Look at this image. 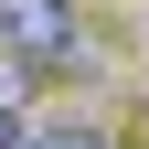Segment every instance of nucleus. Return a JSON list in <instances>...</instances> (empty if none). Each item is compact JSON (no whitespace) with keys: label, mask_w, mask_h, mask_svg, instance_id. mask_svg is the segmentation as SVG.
<instances>
[{"label":"nucleus","mask_w":149,"mask_h":149,"mask_svg":"<svg viewBox=\"0 0 149 149\" xmlns=\"http://www.w3.org/2000/svg\"><path fill=\"white\" fill-rule=\"evenodd\" d=\"M0 43L32 74H96V32L74 22V0H0Z\"/></svg>","instance_id":"nucleus-1"},{"label":"nucleus","mask_w":149,"mask_h":149,"mask_svg":"<svg viewBox=\"0 0 149 149\" xmlns=\"http://www.w3.org/2000/svg\"><path fill=\"white\" fill-rule=\"evenodd\" d=\"M32 149H117L96 117H53V128H32Z\"/></svg>","instance_id":"nucleus-2"},{"label":"nucleus","mask_w":149,"mask_h":149,"mask_svg":"<svg viewBox=\"0 0 149 149\" xmlns=\"http://www.w3.org/2000/svg\"><path fill=\"white\" fill-rule=\"evenodd\" d=\"M0 149H32V117L22 107H0Z\"/></svg>","instance_id":"nucleus-3"}]
</instances>
